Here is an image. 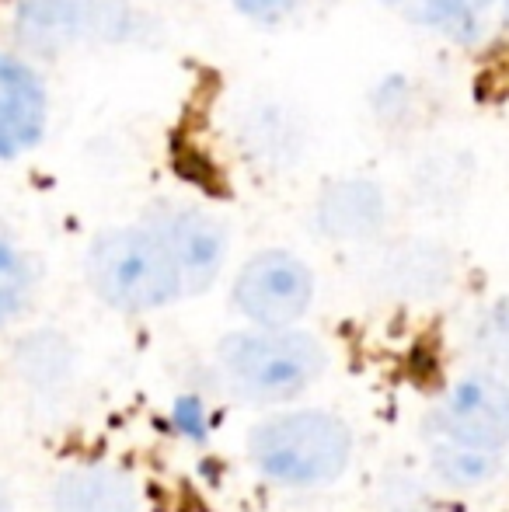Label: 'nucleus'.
Returning a JSON list of instances; mask_svg holds the SVG:
<instances>
[{
  "instance_id": "nucleus-1",
  "label": "nucleus",
  "mask_w": 509,
  "mask_h": 512,
  "mask_svg": "<svg viewBox=\"0 0 509 512\" xmlns=\"http://www.w3.org/2000/svg\"><path fill=\"white\" fill-rule=\"evenodd\" d=\"M81 272L91 297L116 314H157L189 300L175 251L143 213L98 230L84 248Z\"/></svg>"
},
{
  "instance_id": "nucleus-2",
  "label": "nucleus",
  "mask_w": 509,
  "mask_h": 512,
  "mask_svg": "<svg viewBox=\"0 0 509 512\" xmlns=\"http://www.w3.org/2000/svg\"><path fill=\"white\" fill-rule=\"evenodd\" d=\"M213 370L231 398L252 408L300 401L328 370V345L300 328H234L213 345Z\"/></svg>"
},
{
  "instance_id": "nucleus-3",
  "label": "nucleus",
  "mask_w": 509,
  "mask_h": 512,
  "mask_svg": "<svg viewBox=\"0 0 509 512\" xmlns=\"http://www.w3.org/2000/svg\"><path fill=\"white\" fill-rule=\"evenodd\" d=\"M356 436L349 422L325 408H276L248 429L245 457L252 471L283 492H318L349 471Z\"/></svg>"
},
{
  "instance_id": "nucleus-4",
  "label": "nucleus",
  "mask_w": 509,
  "mask_h": 512,
  "mask_svg": "<svg viewBox=\"0 0 509 512\" xmlns=\"http://www.w3.org/2000/svg\"><path fill=\"white\" fill-rule=\"evenodd\" d=\"M14 46L35 60L95 46H126L143 35L133 0H11Z\"/></svg>"
},
{
  "instance_id": "nucleus-5",
  "label": "nucleus",
  "mask_w": 509,
  "mask_h": 512,
  "mask_svg": "<svg viewBox=\"0 0 509 512\" xmlns=\"http://www.w3.org/2000/svg\"><path fill=\"white\" fill-rule=\"evenodd\" d=\"M318 300V276L311 262L290 248H258L231 279V307L245 324L293 328L304 324Z\"/></svg>"
},
{
  "instance_id": "nucleus-6",
  "label": "nucleus",
  "mask_w": 509,
  "mask_h": 512,
  "mask_svg": "<svg viewBox=\"0 0 509 512\" xmlns=\"http://www.w3.org/2000/svg\"><path fill=\"white\" fill-rule=\"evenodd\" d=\"M426 429L433 443L503 457L509 450V377L471 366L429 408Z\"/></svg>"
},
{
  "instance_id": "nucleus-7",
  "label": "nucleus",
  "mask_w": 509,
  "mask_h": 512,
  "mask_svg": "<svg viewBox=\"0 0 509 512\" xmlns=\"http://www.w3.org/2000/svg\"><path fill=\"white\" fill-rule=\"evenodd\" d=\"M140 213L161 230L164 241L175 251L189 300L210 293L231 258V230H227L224 216L203 203H192V199H157Z\"/></svg>"
},
{
  "instance_id": "nucleus-8",
  "label": "nucleus",
  "mask_w": 509,
  "mask_h": 512,
  "mask_svg": "<svg viewBox=\"0 0 509 512\" xmlns=\"http://www.w3.org/2000/svg\"><path fill=\"white\" fill-rule=\"evenodd\" d=\"M412 32L461 53L509 49V0H381Z\"/></svg>"
},
{
  "instance_id": "nucleus-9",
  "label": "nucleus",
  "mask_w": 509,
  "mask_h": 512,
  "mask_svg": "<svg viewBox=\"0 0 509 512\" xmlns=\"http://www.w3.org/2000/svg\"><path fill=\"white\" fill-rule=\"evenodd\" d=\"M53 129V91L25 49L0 46V164L39 154Z\"/></svg>"
},
{
  "instance_id": "nucleus-10",
  "label": "nucleus",
  "mask_w": 509,
  "mask_h": 512,
  "mask_svg": "<svg viewBox=\"0 0 509 512\" xmlns=\"http://www.w3.org/2000/svg\"><path fill=\"white\" fill-rule=\"evenodd\" d=\"M311 227L328 244H363L381 241L391 227V192L370 175L328 178L311 203Z\"/></svg>"
},
{
  "instance_id": "nucleus-11",
  "label": "nucleus",
  "mask_w": 509,
  "mask_h": 512,
  "mask_svg": "<svg viewBox=\"0 0 509 512\" xmlns=\"http://www.w3.org/2000/svg\"><path fill=\"white\" fill-rule=\"evenodd\" d=\"M49 512H140L133 474L116 464H74L49 481Z\"/></svg>"
},
{
  "instance_id": "nucleus-12",
  "label": "nucleus",
  "mask_w": 509,
  "mask_h": 512,
  "mask_svg": "<svg viewBox=\"0 0 509 512\" xmlns=\"http://www.w3.org/2000/svg\"><path fill=\"white\" fill-rule=\"evenodd\" d=\"M454 283V258L436 244H398L381 262V286L398 300H436Z\"/></svg>"
},
{
  "instance_id": "nucleus-13",
  "label": "nucleus",
  "mask_w": 509,
  "mask_h": 512,
  "mask_svg": "<svg viewBox=\"0 0 509 512\" xmlns=\"http://www.w3.org/2000/svg\"><path fill=\"white\" fill-rule=\"evenodd\" d=\"M468 352L478 370L509 377V300L478 310L468 328Z\"/></svg>"
},
{
  "instance_id": "nucleus-14",
  "label": "nucleus",
  "mask_w": 509,
  "mask_h": 512,
  "mask_svg": "<svg viewBox=\"0 0 509 512\" xmlns=\"http://www.w3.org/2000/svg\"><path fill=\"white\" fill-rule=\"evenodd\" d=\"M499 460L503 457H489V453L461 450V446H447V443H433V450H429V467H433V474L447 488L489 485L499 471Z\"/></svg>"
},
{
  "instance_id": "nucleus-15",
  "label": "nucleus",
  "mask_w": 509,
  "mask_h": 512,
  "mask_svg": "<svg viewBox=\"0 0 509 512\" xmlns=\"http://www.w3.org/2000/svg\"><path fill=\"white\" fill-rule=\"evenodd\" d=\"M28 283H32V276H28L25 255L14 248V241L4 234V227H0V324L21 307V300H25V293H28Z\"/></svg>"
},
{
  "instance_id": "nucleus-16",
  "label": "nucleus",
  "mask_w": 509,
  "mask_h": 512,
  "mask_svg": "<svg viewBox=\"0 0 509 512\" xmlns=\"http://www.w3.org/2000/svg\"><path fill=\"white\" fill-rule=\"evenodd\" d=\"M245 143H252L255 157H286V150L300 147L290 119H286L279 108L276 112H262V108H258L252 126H248V133H245Z\"/></svg>"
},
{
  "instance_id": "nucleus-17",
  "label": "nucleus",
  "mask_w": 509,
  "mask_h": 512,
  "mask_svg": "<svg viewBox=\"0 0 509 512\" xmlns=\"http://www.w3.org/2000/svg\"><path fill=\"white\" fill-rule=\"evenodd\" d=\"M314 0H227L238 18H245L248 25L258 28H279V25H290L297 14H304Z\"/></svg>"
},
{
  "instance_id": "nucleus-18",
  "label": "nucleus",
  "mask_w": 509,
  "mask_h": 512,
  "mask_svg": "<svg viewBox=\"0 0 509 512\" xmlns=\"http://www.w3.org/2000/svg\"><path fill=\"white\" fill-rule=\"evenodd\" d=\"M0 512H14V492L4 478H0Z\"/></svg>"
}]
</instances>
